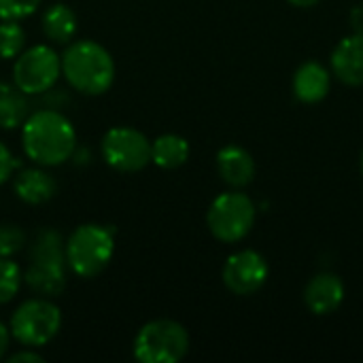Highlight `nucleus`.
<instances>
[{
    "label": "nucleus",
    "instance_id": "obj_1",
    "mask_svg": "<svg viewBox=\"0 0 363 363\" xmlns=\"http://www.w3.org/2000/svg\"><path fill=\"white\" fill-rule=\"evenodd\" d=\"M21 147L28 160L38 166H62L77 149V130L60 108L45 106L21 123Z\"/></svg>",
    "mask_w": 363,
    "mask_h": 363
},
{
    "label": "nucleus",
    "instance_id": "obj_20",
    "mask_svg": "<svg viewBox=\"0 0 363 363\" xmlns=\"http://www.w3.org/2000/svg\"><path fill=\"white\" fill-rule=\"evenodd\" d=\"M23 283V272L13 257H0V304L11 302Z\"/></svg>",
    "mask_w": 363,
    "mask_h": 363
},
{
    "label": "nucleus",
    "instance_id": "obj_18",
    "mask_svg": "<svg viewBox=\"0 0 363 363\" xmlns=\"http://www.w3.org/2000/svg\"><path fill=\"white\" fill-rule=\"evenodd\" d=\"M28 115V94H23L15 83H0V130L21 128Z\"/></svg>",
    "mask_w": 363,
    "mask_h": 363
},
{
    "label": "nucleus",
    "instance_id": "obj_15",
    "mask_svg": "<svg viewBox=\"0 0 363 363\" xmlns=\"http://www.w3.org/2000/svg\"><path fill=\"white\" fill-rule=\"evenodd\" d=\"M330 91V72L319 62L302 64L294 74V94L306 104L321 102Z\"/></svg>",
    "mask_w": 363,
    "mask_h": 363
},
{
    "label": "nucleus",
    "instance_id": "obj_22",
    "mask_svg": "<svg viewBox=\"0 0 363 363\" xmlns=\"http://www.w3.org/2000/svg\"><path fill=\"white\" fill-rule=\"evenodd\" d=\"M43 0H0V19L21 21L36 13Z\"/></svg>",
    "mask_w": 363,
    "mask_h": 363
},
{
    "label": "nucleus",
    "instance_id": "obj_16",
    "mask_svg": "<svg viewBox=\"0 0 363 363\" xmlns=\"http://www.w3.org/2000/svg\"><path fill=\"white\" fill-rule=\"evenodd\" d=\"M79 21H77V13L64 4V2H55L49 4L43 13V32L51 43L57 45H68L74 34H77Z\"/></svg>",
    "mask_w": 363,
    "mask_h": 363
},
{
    "label": "nucleus",
    "instance_id": "obj_27",
    "mask_svg": "<svg viewBox=\"0 0 363 363\" xmlns=\"http://www.w3.org/2000/svg\"><path fill=\"white\" fill-rule=\"evenodd\" d=\"M291 4H296V6H315L319 0H289Z\"/></svg>",
    "mask_w": 363,
    "mask_h": 363
},
{
    "label": "nucleus",
    "instance_id": "obj_23",
    "mask_svg": "<svg viewBox=\"0 0 363 363\" xmlns=\"http://www.w3.org/2000/svg\"><path fill=\"white\" fill-rule=\"evenodd\" d=\"M17 166H19L17 157H15V155L11 153V149L0 140V185H4V183L15 174Z\"/></svg>",
    "mask_w": 363,
    "mask_h": 363
},
{
    "label": "nucleus",
    "instance_id": "obj_21",
    "mask_svg": "<svg viewBox=\"0 0 363 363\" xmlns=\"http://www.w3.org/2000/svg\"><path fill=\"white\" fill-rule=\"evenodd\" d=\"M28 245L26 232L17 223H0V257H13Z\"/></svg>",
    "mask_w": 363,
    "mask_h": 363
},
{
    "label": "nucleus",
    "instance_id": "obj_6",
    "mask_svg": "<svg viewBox=\"0 0 363 363\" xmlns=\"http://www.w3.org/2000/svg\"><path fill=\"white\" fill-rule=\"evenodd\" d=\"M187 353L189 334L172 319L149 321L134 338V357L140 363H177Z\"/></svg>",
    "mask_w": 363,
    "mask_h": 363
},
{
    "label": "nucleus",
    "instance_id": "obj_26",
    "mask_svg": "<svg viewBox=\"0 0 363 363\" xmlns=\"http://www.w3.org/2000/svg\"><path fill=\"white\" fill-rule=\"evenodd\" d=\"M9 345H11V332H9V328L0 321V359L6 355Z\"/></svg>",
    "mask_w": 363,
    "mask_h": 363
},
{
    "label": "nucleus",
    "instance_id": "obj_4",
    "mask_svg": "<svg viewBox=\"0 0 363 363\" xmlns=\"http://www.w3.org/2000/svg\"><path fill=\"white\" fill-rule=\"evenodd\" d=\"M115 255V228L100 223L77 225L66 240L68 268L81 279L102 274Z\"/></svg>",
    "mask_w": 363,
    "mask_h": 363
},
{
    "label": "nucleus",
    "instance_id": "obj_12",
    "mask_svg": "<svg viewBox=\"0 0 363 363\" xmlns=\"http://www.w3.org/2000/svg\"><path fill=\"white\" fill-rule=\"evenodd\" d=\"M13 177V191L23 204L38 206L49 202L57 194V181L45 170V166L23 168Z\"/></svg>",
    "mask_w": 363,
    "mask_h": 363
},
{
    "label": "nucleus",
    "instance_id": "obj_28",
    "mask_svg": "<svg viewBox=\"0 0 363 363\" xmlns=\"http://www.w3.org/2000/svg\"><path fill=\"white\" fill-rule=\"evenodd\" d=\"M359 166H362V174H363V153H362V162H359Z\"/></svg>",
    "mask_w": 363,
    "mask_h": 363
},
{
    "label": "nucleus",
    "instance_id": "obj_13",
    "mask_svg": "<svg viewBox=\"0 0 363 363\" xmlns=\"http://www.w3.org/2000/svg\"><path fill=\"white\" fill-rule=\"evenodd\" d=\"M332 70L347 85H363V34L347 36L336 45Z\"/></svg>",
    "mask_w": 363,
    "mask_h": 363
},
{
    "label": "nucleus",
    "instance_id": "obj_7",
    "mask_svg": "<svg viewBox=\"0 0 363 363\" xmlns=\"http://www.w3.org/2000/svg\"><path fill=\"white\" fill-rule=\"evenodd\" d=\"M255 223V204L247 194L225 191L219 194L206 213V225L211 234L221 242L242 240Z\"/></svg>",
    "mask_w": 363,
    "mask_h": 363
},
{
    "label": "nucleus",
    "instance_id": "obj_19",
    "mask_svg": "<svg viewBox=\"0 0 363 363\" xmlns=\"http://www.w3.org/2000/svg\"><path fill=\"white\" fill-rule=\"evenodd\" d=\"M26 47V30L19 21L0 19V57L15 60Z\"/></svg>",
    "mask_w": 363,
    "mask_h": 363
},
{
    "label": "nucleus",
    "instance_id": "obj_25",
    "mask_svg": "<svg viewBox=\"0 0 363 363\" xmlns=\"http://www.w3.org/2000/svg\"><path fill=\"white\" fill-rule=\"evenodd\" d=\"M349 19H351V26H353L355 34H363V4H357V6L351 11Z\"/></svg>",
    "mask_w": 363,
    "mask_h": 363
},
{
    "label": "nucleus",
    "instance_id": "obj_24",
    "mask_svg": "<svg viewBox=\"0 0 363 363\" xmlns=\"http://www.w3.org/2000/svg\"><path fill=\"white\" fill-rule=\"evenodd\" d=\"M6 362L9 363H43L45 362V357H43L40 353H36V349L23 347V351L13 353Z\"/></svg>",
    "mask_w": 363,
    "mask_h": 363
},
{
    "label": "nucleus",
    "instance_id": "obj_9",
    "mask_svg": "<svg viewBox=\"0 0 363 363\" xmlns=\"http://www.w3.org/2000/svg\"><path fill=\"white\" fill-rule=\"evenodd\" d=\"M100 149L104 162L117 172H140L151 164V140L128 125L106 130Z\"/></svg>",
    "mask_w": 363,
    "mask_h": 363
},
{
    "label": "nucleus",
    "instance_id": "obj_2",
    "mask_svg": "<svg viewBox=\"0 0 363 363\" xmlns=\"http://www.w3.org/2000/svg\"><path fill=\"white\" fill-rule=\"evenodd\" d=\"M23 283L43 298H57L68 285L66 240L53 228L36 232L28 247V266L23 270Z\"/></svg>",
    "mask_w": 363,
    "mask_h": 363
},
{
    "label": "nucleus",
    "instance_id": "obj_10",
    "mask_svg": "<svg viewBox=\"0 0 363 363\" xmlns=\"http://www.w3.org/2000/svg\"><path fill=\"white\" fill-rule=\"evenodd\" d=\"M223 283L236 296H251L268 281V264L257 251L245 249L232 253L223 264Z\"/></svg>",
    "mask_w": 363,
    "mask_h": 363
},
{
    "label": "nucleus",
    "instance_id": "obj_3",
    "mask_svg": "<svg viewBox=\"0 0 363 363\" xmlns=\"http://www.w3.org/2000/svg\"><path fill=\"white\" fill-rule=\"evenodd\" d=\"M62 57V74L68 85L85 96H102L115 83V60L106 47L91 38L70 40Z\"/></svg>",
    "mask_w": 363,
    "mask_h": 363
},
{
    "label": "nucleus",
    "instance_id": "obj_14",
    "mask_svg": "<svg viewBox=\"0 0 363 363\" xmlns=\"http://www.w3.org/2000/svg\"><path fill=\"white\" fill-rule=\"evenodd\" d=\"M217 170L228 185L245 187L255 177V162L240 145H225L217 153Z\"/></svg>",
    "mask_w": 363,
    "mask_h": 363
},
{
    "label": "nucleus",
    "instance_id": "obj_5",
    "mask_svg": "<svg viewBox=\"0 0 363 363\" xmlns=\"http://www.w3.org/2000/svg\"><path fill=\"white\" fill-rule=\"evenodd\" d=\"M62 330V311L51 298H30L21 302L9 321L11 338L21 347L40 349L49 345Z\"/></svg>",
    "mask_w": 363,
    "mask_h": 363
},
{
    "label": "nucleus",
    "instance_id": "obj_11",
    "mask_svg": "<svg viewBox=\"0 0 363 363\" xmlns=\"http://www.w3.org/2000/svg\"><path fill=\"white\" fill-rule=\"evenodd\" d=\"M345 300V283L332 272L317 274L308 281L304 289V302L313 315H332L340 308Z\"/></svg>",
    "mask_w": 363,
    "mask_h": 363
},
{
    "label": "nucleus",
    "instance_id": "obj_17",
    "mask_svg": "<svg viewBox=\"0 0 363 363\" xmlns=\"http://www.w3.org/2000/svg\"><path fill=\"white\" fill-rule=\"evenodd\" d=\"M189 143L179 134H162L151 143V162L162 170L181 168L189 160Z\"/></svg>",
    "mask_w": 363,
    "mask_h": 363
},
{
    "label": "nucleus",
    "instance_id": "obj_8",
    "mask_svg": "<svg viewBox=\"0 0 363 363\" xmlns=\"http://www.w3.org/2000/svg\"><path fill=\"white\" fill-rule=\"evenodd\" d=\"M62 74V57L49 45L23 49L13 64V83L28 96H43L55 87Z\"/></svg>",
    "mask_w": 363,
    "mask_h": 363
}]
</instances>
